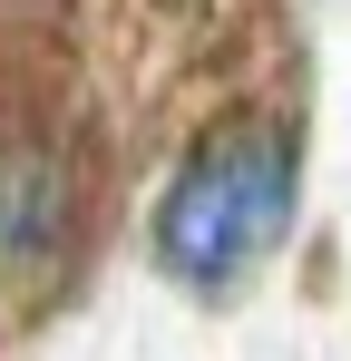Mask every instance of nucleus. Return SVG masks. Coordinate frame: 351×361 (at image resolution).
<instances>
[{"instance_id":"obj_1","label":"nucleus","mask_w":351,"mask_h":361,"mask_svg":"<svg viewBox=\"0 0 351 361\" xmlns=\"http://www.w3.org/2000/svg\"><path fill=\"white\" fill-rule=\"evenodd\" d=\"M292 215H302V137L273 108H244V118H215L185 147V166L156 185L147 254L176 293L225 302L264 254H283Z\"/></svg>"},{"instance_id":"obj_2","label":"nucleus","mask_w":351,"mask_h":361,"mask_svg":"<svg viewBox=\"0 0 351 361\" xmlns=\"http://www.w3.org/2000/svg\"><path fill=\"white\" fill-rule=\"evenodd\" d=\"M78 235V176L49 137H10L0 147V264L10 274H49Z\"/></svg>"}]
</instances>
